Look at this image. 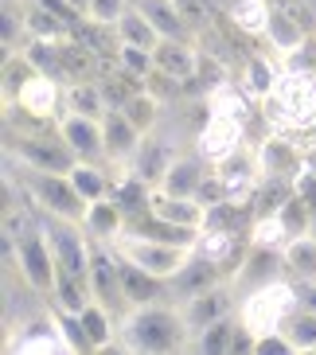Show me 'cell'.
Listing matches in <instances>:
<instances>
[{"label": "cell", "instance_id": "30bf717a", "mask_svg": "<svg viewBox=\"0 0 316 355\" xmlns=\"http://www.w3.org/2000/svg\"><path fill=\"white\" fill-rule=\"evenodd\" d=\"M176 304H179V313H184V320H188L191 336H195V332H203L207 324L238 313V289H234L231 277H227V282H215V285L191 293V297H184V301H176Z\"/></svg>", "mask_w": 316, "mask_h": 355}, {"label": "cell", "instance_id": "44dd1931", "mask_svg": "<svg viewBox=\"0 0 316 355\" xmlns=\"http://www.w3.org/2000/svg\"><path fill=\"white\" fill-rule=\"evenodd\" d=\"M82 227L94 242H114L117 234L129 230V211L121 207L114 196H105V199H98V203H86Z\"/></svg>", "mask_w": 316, "mask_h": 355}, {"label": "cell", "instance_id": "cb8c5ba5", "mask_svg": "<svg viewBox=\"0 0 316 355\" xmlns=\"http://www.w3.org/2000/svg\"><path fill=\"white\" fill-rule=\"evenodd\" d=\"M35 74H40V67L32 63V55L20 51H4V67H0V102H4V114L12 117V110H16V102H20L24 86L32 83Z\"/></svg>", "mask_w": 316, "mask_h": 355}, {"label": "cell", "instance_id": "9a60e30c", "mask_svg": "<svg viewBox=\"0 0 316 355\" xmlns=\"http://www.w3.org/2000/svg\"><path fill=\"white\" fill-rule=\"evenodd\" d=\"M281 273H285L281 250H265V246H246L243 261H238V270L231 273V285L238 289V297H243L246 289H254V285H262V282H274V277H281Z\"/></svg>", "mask_w": 316, "mask_h": 355}, {"label": "cell", "instance_id": "ac0fdd59", "mask_svg": "<svg viewBox=\"0 0 316 355\" xmlns=\"http://www.w3.org/2000/svg\"><path fill=\"white\" fill-rule=\"evenodd\" d=\"M258 160H262V176L265 180H293L301 168H305V157L301 148L289 141L285 133H270L258 145Z\"/></svg>", "mask_w": 316, "mask_h": 355}, {"label": "cell", "instance_id": "5b68a950", "mask_svg": "<svg viewBox=\"0 0 316 355\" xmlns=\"http://www.w3.org/2000/svg\"><path fill=\"white\" fill-rule=\"evenodd\" d=\"M8 172H12V168H8ZM16 184L24 188V196H28V203H32L35 211H47V215H59V219L82 223L86 199L74 191V184H71L67 172H40V168H24L20 164Z\"/></svg>", "mask_w": 316, "mask_h": 355}, {"label": "cell", "instance_id": "9c48e42d", "mask_svg": "<svg viewBox=\"0 0 316 355\" xmlns=\"http://www.w3.org/2000/svg\"><path fill=\"white\" fill-rule=\"evenodd\" d=\"M215 172H219L222 188H227V199L231 203H250L254 196H258V188H262V160H258V145H238L231 153V157H222L219 164H215Z\"/></svg>", "mask_w": 316, "mask_h": 355}, {"label": "cell", "instance_id": "4dcf8cb0", "mask_svg": "<svg viewBox=\"0 0 316 355\" xmlns=\"http://www.w3.org/2000/svg\"><path fill=\"white\" fill-rule=\"evenodd\" d=\"M277 74H281V63H270L265 55H250L246 59V67H243V94L250 98V102H262L270 90H274V83H277Z\"/></svg>", "mask_w": 316, "mask_h": 355}, {"label": "cell", "instance_id": "f546056e", "mask_svg": "<svg viewBox=\"0 0 316 355\" xmlns=\"http://www.w3.org/2000/svg\"><path fill=\"white\" fill-rule=\"evenodd\" d=\"M234 332H238V313H234V316H222V320L207 324L203 332H195V336H191V344H188V352H200V355H231Z\"/></svg>", "mask_w": 316, "mask_h": 355}, {"label": "cell", "instance_id": "603a6c76", "mask_svg": "<svg viewBox=\"0 0 316 355\" xmlns=\"http://www.w3.org/2000/svg\"><path fill=\"white\" fill-rule=\"evenodd\" d=\"M148 211L160 215V219L176 223V227H188V230H203V223H207V207L195 196H164V191L152 188Z\"/></svg>", "mask_w": 316, "mask_h": 355}, {"label": "cell", "instance_id": "60d3db41", "mask_svg": "<svg viewBox=\"0 0 316 355\" xmlns=\"http://www.w3.org/2000/svg\"><path fill=\"white\" fill-rule=\"evenodd\" d=\"M313 239H316V223H313Z\"/></svg>", "mask_w": 316, "mask_h": 355}, {"label": "cell", "instance_id": "8fae6325", "mask_svg": "<svg viewBox=\"0 0 316 355\" xmlns=\"http://www.w3.org/2000/svg\"><path fill=\"white\" fill-rule=\"evenodd\" d=\"M55 133L63 137V145L74 153V160H94V164H109L105 157V133H102V117H86L63 110V114L51 121Z\"/></svg>", "mask_w": 316, "mask_h": 355}, {"label": "cell", "instance_id": "8992f818", "mask_svg": "<svg viewBox=\"0 0 316 355\" xmlns=\"http://www.w3.org/2000/svg\"><path fill=\"white\" fill-rule=\"evenodd\" d=\"M114 254L129 266H137L145 273H157L164 282H172L188 258L195 254V246H172V242H160V239H148V234H137V230H125V234H117L114 242Z\"/></svg>", "mask_w": 316, "mask_h": 355}, {"label": "cell", "instance_id": "83f0119b", "mask_svg": "<svg viewBox=\"0 0 316 355\" xmlns=\"http://www.w3.org/2000/svg\"><path fill=\"white\" fill-rule=\"evenodd\" d=\"M133 4L145 12L148 20H152V28H157L164 40H188L191 24L184 20V12H179L176 0H133Z\"/></svg>", "mask_w": 316, "mask_h": 355}, {"label": "cell", "instance_id": "7c38bea8", "mask_svg": "<svg viewBox=\"0 0 316 355\" xmlns=\"http://www.w3.org/2000/svg\"><path fill=\"white\" fill-rule=\"evenodd\" d=\"M90 289H94V301L114 309L117 316L129 313L125 285H121V258L114 254L109 242H94L90 246Z\"/></svg>", "mask_w": 316, "mask_h": 355}, {"label": "cell", "instance_id": "3957f363", "mask_svg": "<svg viewBox=\"0 0 316 355\" xmlns=\"http://www.w3.org/2000/svg\"><path fill=\"white\" fill-rule=\"evenodd\" d=\"M4 261H8V273H20V282L35 297H43V304H47V297L55 289L59 261H55V250H51V242H47V234H43L40 219L24 230V234L4 239Z\"/></svg>", "mask_w": 316, "mask_h": 355}, {"label": "cell", "instance_id": "277c9868", "mask_svg": "<svg viewBox=\"0 0 316 355\" xmlns=\"http://www.w3.org/2000/svg\"><path fill=\"white\" fill-rule=\"evenodd\" d=\"M297 304H301L297 301V282L289 273H281V277L254 285V289H246L238 297V324L258 340L265 332L285 328V320H289V313H293Z\"/></svg>", "mask_w": 316, "mask_h": 355}, {"label": "cell", "instance_id": "8d00e7d4", "mask_svg": "<svg viewBox=\"0 0 316 355\" xmlns=\"http://www.w3.org/2000/svg\"><path fill=\"white\" fill-rule=\"evenodd\" d=\"M285 336L293 340L297 355H313L316 352V313L305 309V304H297L289 320H285Z\"/></svg>", "mask_w": 316, "mask_h": 355}, {"label": "cell", "instance_id": "f1b7e54d", "mask_svg": "<svg viewBox=\"0 0 316 355\" xmlns=\"http://www.w3.org/2000/svg\"><path fill=\"white\" fill-rule=\"evenodd\" d=\"M114 40L117 43H137V47H152V51H157V43L164 40V35L152 28V20H148L137 4H129V8L121 12V20L114 24Z\"/></svg>", "mask_w": 316, "mask_h": 355}, {"label": "cell", "instance_id": "d590c367", "mask_svg": "<svg viewBox=\"0 0 316 355\" xmlns=\"http://www.w3.org/2000/svg\"><path fill=\"white\" fill-rule=\"evenodd\" d=\"M114 59L129 78H152L157 74V51L137 43H114Z\"/></svg>", "mask_w": 316, "mask_h": 355}, {"label": "cell", "instance_id": "7402d4cb", "mask_svg": "<svg viewBox=\"0 0 316 355\" xmlns=\"http://www.w3.org/2000/svg\"><path fill=\"white\" fill-rule=\"evenodd\" d=\"M179 148H172L164 137H157V129L152 133H145V141H141L137 157L129 160V172H137L141 180H148L152 188H157L160 180H164V172H168V164L176 160Z\"/></svg>", "mask_w": 316, "mask_h": 355}, {"label": "cell", "instance_id": "1f68e13d", "mask_svg": "<svg viewBox=\"0 0 316 355\" xmlns=\"http://www.w3.org/2000/svg\"><path fill=\"white\" fill-rule=\"evenodd\" d=\"M270 0H234L231 12H227V20L234 24V32L250 35V40H262L265 35V24H270Z\"/></svg>", "mask_w": 316, "mask_h": 355}, {"label": "cell", "instance_id": "e0dca14e", "mask_svg": "<svg viewBox=\"0 0 316 355\" xmlns=\"http://www.w3.org/2000/svg\"><path fill=\"white\" fill-rule=\"evenodd\" d=\"M16 110H24V114L35 117V121H55V117L63 114V86H59V78L40 71L32 83L24 86Z\"/></svg>", "mask_w": 316, "mask_h": 355}, {"label": "cell", "instance_id": "f35d334b", "mask_svg": "<svg viewBox=\"0 0 316 355\" xmlns=\"http://www.w3.org/2000/svg\"><path fill=\"white\" fill-rule=\"evenodd\" d=\"M254 355H297V347L285 336V328H277V332H265L254 340Z\"/></svg>", "mask_w": 316, "mask_h": 355}, {"label": "cell", "instance_id": "4fadbf2b", "mask_svg": "<svg viewBox=\"0 0 316 355\" xmlns=\"http://www.w3.org/2000/svg\"><path fill=\"white\" fill-rule=\"evenodd\" d=\"M313 35L316 32L308 28V20L293 8V4H289V0H281V4H274V8H270V24H265L262 40L270 43V51L277 55V63H281V59H289L293 51H301Z\"/></svg>", "mask_w": 316, "mask_h": 355}, {"label": "cell", "instance_id": "484cf974", "mask_svg": "<svg viewBox=\"0 0 316 355\" xmlns=\"http://www.w3.org/2000/svg\"><path fill=\"white\" fill-rule=\"evenodd\" d=\"M281 261H285V273L293 282H316V239L313 230L308 234H293V239L281 246Z\"/></svg>", "mask_w": 316, "mask_h": 355}, {"label": "cell", "instance_id": "6da1fadb", "mask_svg": "<svg viewBox=\"0 0 316 355\" xmlns=\"http://www.w3.org/2000/svg\"><path fill=\"white\" fill-rule=\"evenodd\" d=\"M188 344H191V328L176 301L133 304L117 324V352L172 355V352H188Z\"/></svg>", "mask_w": 316, "mask_h": 355}, {"label": "cell", "instance_id": "ba28073f", "mask_svg": "<svg viewBox=\"0 0 316 355\" xmlns=\"http://www.w3.org/2000/svg\"><path fill=\"white\" fill-rule=\"evenodd\" d=\"M4 352H59L71 355L59 320L51 316V304L35 316H20V324L8 320V336H4Z\"/></svg>", "mask_w": 316, "mask_h": 355}, {"label": "cell", "instance_id": "2e32d148", "mask_svg": "<svg viewBox=\"0 0 316 355\" xmlns=\"http://www.w3.org/2000/svg\"><path fill=\"white\" fill-rule=\"evenodd\" d=\"M157 74H164L172 83H195L200 78V47L191 40H160Z\"/></svg>", "mask_w": 316, "mask_h": 355}, {"label": "cell", "instance_id": "ab89813d", "mask_svg": "<svg viewBox=\"0 0 316 355\" xmlns=\"http://www.w3.org/2000/svg\"><path fill=\"white\" fill-rule=\"evenodd\" d=\"M289 4H293V8L301 12V16H305V20H308V28L316 32V0H289Z\"/></svg>", "mask_w": 316, "mask_h": 355}, {"label": "cell", "instance_id": "836d02e7", "mask_svg": "<svg viewBox=\"0 0 316 355\" xmlns=\"http://www.w3.org/2000/svg\"><path fill=\"white\" fill-rule=\"evenodd\" d=\"M289 239H293V234L285 227L281 211H262V215H254L250 230H246V242H250V246H265V250H281Z\"/></svg>", "mask_w": 316, "mask_h": 355}, {"label": "cell", "instance_id": "d6a6232c", "mask_svg": "<svg viewBox=\"0 0 316 355\" xmlns=\"http://www.w3.org/2000/svg\"><path fill=\"white\" fill-rule=\"evenodd\" d=\"M63 110H74V114H86V117H105L109 94L98 83H71L63 86Z\"/></svg>", "mask_w": 316, "mask_h": 355}, {"label": "cell", "instance_id": "7a4b0ae2", "mask_svg": "<svg viewBox=\"0 0 316 355\" xmlns=\"http://www.w3.org/2000/svg\"><path fill=\"white\" fill-rule=\"evenodd\" d=\"M262 114L274 133H301L316 125V71L281 67L274 90L262 98Z\"/></svg>", "mask_w": 316, "mask_h": 355}, {"label": "cell", "instance_id": "d4e9b609", "mask_svg": "<svg viewBox=\"0 0 316 355\" xmlns=\"http://www.w3.org/2000/svg\"><path fill=\"white\" fill-rule=\"evenodd\" d=\"M74 184V191L86 199V203H98L114 191V176H109V164H94V160H74V168L67 172Z\"/></svg>", "mask_w": 316, "mask_h": 355}, {"label": "cell", "instance_id": "4316f807", "mask_svg": "<svg viewBox=\"0 0 316 355\" xmlns=\"http://www.w3.org/2000/svg\"><path fill=\"white\" fill-rule=\"evenodd\" d=\"M78 316H82V324H86V336H90L94 352L117 347V324H121V316H117L114 309H105L102 301H90Z\"/></svg>", "mask_w": 316, "mask_h": 355}, {"label": "cell", "instance_id": "d6986e66", "mask_svg": "<svg viewBox=\"0 0 316 355\" xmlns=\"http://www.w3.org/2000/svg\"><path fill=\"white\" fill-rule=\"evenodd\" d=\"M207 172H211V164L195 153V148L176 153V160L168 164V172H164V180L157 184V191H164V196H195Z\"/></svg>", "mask_w": 316, "mask_h": 355}, {"label": "cell", "instance_id": "5bb4252c", "mask_svg": "<svg viewBox=\"0 0 316 355\" xmlns=\"http://www.w3.org/2000/svg\"><path fill=\"white\" fill-rule=\"evenodd\" d=\"M102 133H105V157H109V168H129V160L137 157L145 133L129 121L121 105H109V110H105Z\"/></svg>", "mask_w": 316, "mask_h": 355}, {"label": "cell", "instance_id": "e575fe53", "mask_svg": "<svg viewBox=\"0 0 316 355\" xmlns=\"http://www.w3.org/2000/svg\"><path fill=\"white\" fill-rule=\"evenodd\" d=\"M117 105L125 110V117L141 129V133H152V129H160L164 105H160V98H157V94H148V90H133V94H129L125 102H117Z\"/></svg>", "mask_w": 316, "mask_h": 355}, {"label": "cell", "instance_id": "74e56055", "mask_svg": "<svg viewBox=\"0 0 316 355\" xmlns=\"http://www.w3.org/2000/svg\"><path fill=\"white\" fill-rule=\"evenodd\" d=\"M133 0H90V20L86 24H94V28H109L114 32V24L121 20V12L129 8Z\"/></svg>", "mask_w": 316, "mask_h": 355}, {"label": "cell", "instance_id": "52a82bcc", "mask_svg": "<svg viewBox=\"0 0 316 355\" xmlns=\"http://www.w3.org/2000/svg\"><path fill=\"white\" fill-rule=\"evenodd\" d=\"M8 160L24 168H40V172H71L74 168V153L63 145V137L55 133H20L8 141Z\"/></svg>", "mask_w": 316, "mask_h": 355}, {"label": "cell", "instance_id": "ffe728a7", "mask_svg": "<svg viewBox=\"0 0 316 355\" xmlns=\"http://www.w3.org/2000/svg\"><path fill=\"white\" fill-rule=\"evenodd\" d=\"M215 282H227V270H222L211 254H203L200 246H195V254L188 258V266L172 277V297H176V301H184V297L207 289V285H215Z\"/></svg>", "mask_w": 316, "mask_h": 355}]
</instances>
